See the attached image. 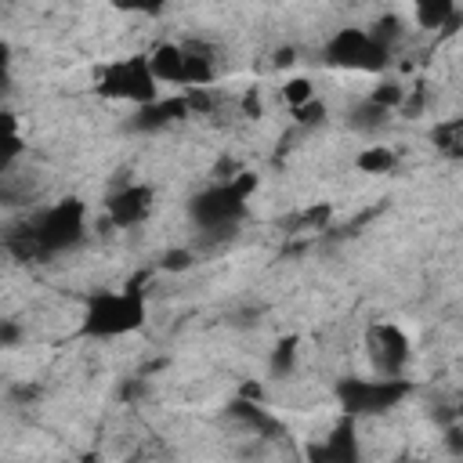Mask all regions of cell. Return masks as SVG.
I'll list each match as a JSON object with an SVG mask.
<instances>
[{
    "instance_id": "1",
    "label": "cell",
    "mask_w": 463,
    "mask_h": 463,
    "mask_svg": "<svg viewBox=\"0 0 463 463\" xmlns=\"http://www.w3.org/2000/svg\"><path fill=\"white\" fill-rule=\"evenodd\" d=\"M87 232V206L80 199H61L43 206L40 213H33L18 232H11L7 246L11 253H18L22 260H40L51 253H65L72 250Z\"/></svg>"
},
{
    "instance_id": "2",
    "label": "cell",
    "mask_w": 463,
    "mask_h": 463,
    "mask_svg": "<svg viewBox=\"0 0 463 463\" xmlns=\"http://www.w3.org/2000/svg\"><path fill=\"white\" fill-rule=\"evenodd\" d=\"M148 318V300L145 289L137 286H112V289H94L83 300L80 311V333L90 340H123L137 333Z\"/></svg>"
},
{
    "instance_id": "3",
    "label": "cell",
    "mask_w": 463,
    "mask_h": 463,
    "mask_svg": "<svg viewBox=\"0 0 463 463\" xmlns=\"http://www.w3.org/2000/svg\"><path fill=\"white\" fill-rule=\"evenodd\" d=\"M148 65L159 83L170 87H210L217 80V54L210 43L199 40H163L159 47L148 51Z\"/></svg>"
},
{
    "instance_id": "4",
    "label": "cell",
    "mask_w": 463,
    "mask_h": 463,
    "mask_svg": "<svg viewBox=\"0 0 463 463\" xmlns=\"http://www.w3.org/2000/svg\"><path fill=\"white\" fill-rule=\"evenodd\" d=\"M253 188H257V177H253V174H235V177H228V181H217V184L195 192L192 203H188L192 224H195L199 232H210V235L235 228V224L242 221L246 206H250Z\"/></svg>"
},
{
    "instance_id": "5",
    "label": "cell",
    "mask_w": 463,
    "mask_h": 463,
    "mask_svg": "<svg viewBox=\"0 0 463 463\" xmlns=\"http://www.w3.org/2000/svg\"><path fill=\"white\" fill-rule=\"evenodd\" d=\"M409 394V380L405 376H383V373H369V376H344L336 383V402L347 416L362 420V416H380L387 409H394L402 398Z\"/></svg>"
},
{
    "instance_id": "6",
    "label": "cell",
    "mask_w": 463,
    "mask_h": 463,
    "mask_svg": "<svg viewBox=\"0 0 463 463\" xmlns=\"http://www.w3.org/2000/svg\"><path fill=\"white\" fill-rule=\"evenodd\" d=\"M387 58H391V51L376 40V33L358 29V25H344L322 43V61L329 69H344V72H383Z\"/></svg>"
},
{
    "instance_id": "7",
    "label": "cell",
    "mask_w": 463,
    "mask_h": 463,
    "mask_svg": "<svg viewBox=\"0 0 463 463\" xmlns=\"http://www.w3.org/2000/svg\"><path fill=\"white\" fill-rule=\"evenodd\" d=\"M98 90L112 101H127V105H148L159 98V80L148 65V54H130V58H116L105 65Z\"/></svg>"
},
{
    "instance_id": "8",
    "label": "cell",
    "mask_w": 463,
    "mask_h": 463,
    "mask_svg": "<svg viewBox=\"0 0 463 463\" xmlns=\"http://www.w3.org/2000/svg\"><path fill=\"white\" fill-rule=\"evenodd\" d=\"M365 358L373 365V373L383 376H405V365L412 358V344L409 333L398 322H373L365 329Z\"/></svg>"
},
{
    "instance_id": "9",
    "label": "cell",
    "mask_w": 463,
    "mask_h": 463,
    "mask_svg": "<svg viewBox=\"0 0 463 463\" xmlns=\"http://www.w3.org/2000/svg\"><path fill=\"white\" fill-rule=\"evenodd\" d=\"M152 199L156 192L148 184H123L105 199V213L116 228H137L152 213Z\"/></svg>"
},
{
    "instance_id": "10",
    "label": "cell",
    "mask_w": 463,
    "mask_h": 463,
    "mask_svg": "<svg viewBox=\"0 0 463 463\" xmlns=\"http://www.w3.org/2000/svg\"><path fill=\"white\" fill-rule=\"evenodd\" d=\"M354 416L344 412V420L333 427V434L311 449V459H333V463H347V459H358V434H354Z\"/></svg>"
},
{
    "instance_id": "11",
    "label": "cell",
    "mask_w": 463,
    "mask_h": 463,
    "mask_svg": "<svg viewBox=\"0 0 463 463\" xmlns=\"http://www.w3.org/2000/svg\"><path fill=\"white\" fill-rule=\"evenodd\" d=\"M409 7H412V22L423 33H438L459 18V0H409Z\"/></svg>"
},
{
    "instance_id": "12",
    "label": "cell",
    "mask_w": 463,
    "mask_h": 463,
    "mask_svg": "<svg viewBox=\"0 0 463 463\" xmlns=\"http://www.w3.org/2000/svg\"><path fill=\"white\" fill-rule=\"evenodd\" d=\"M430 145H434L438 156H445L452 163H463V116H452V119L434 123Z\"/></svg>"
},
{
    "instance_id": "13",
    "label": "cell",
    "mask_w": 463,
    "mask_h": 463,
    "mask_svg": "<svg viewBox=\"0 0 463 463\" xmlns=\"http://www.w3.org/2000/svg\"><path fill=\"white\" fill-rule=\"evenodd\" d=\"M354 166H358L362 174H391V170L398 166V152L387 148V145H365V148L358 152Z\"/></svg>"
},
{
    "instance_id": "14",
    "label": "cell",
    "mask_w": 463,
    "mask_h": 463,
    "mask_svg": "<svg viewBox=\"0 0 463 463\" xmlns=\"http://www.w3.org/2000/svg\"><path fill=\"white\" fill-rule=\"evenodd\" d=\"M387 116H391V109H383V105H376L373 98H362L354 109H351V127L354 130H376V127H383L387 123Z\"/></svg>"
},
{
    "instance_id": "15",
    "label": "cell",
    "mask_w": 463,
    "mask_h": 463,
    "mask_svg": "<svg viewBox=\"0 0 463 463\" xmlns=\"http://www.w3.org/2000/svg\"><path fill=\"white\" fill-rule=\"evenodd\" d=\"M109 4L123 14H163L170 7V0H109Z\"/></svg>"
},
{
    "instance_id": "16",
    "label": "cell",
    "mask_w": 463,
    "mask_h": 463,
    "mask_svg": "<svg viewBox=\"0 0 463 463\" xmlns=\"http://www.w3.org/2000/svg\"><path fill=\"white\" fill-rule=\"evenodd\" d=\"M282 98L289 101V109H297V105H304V101H311V98H315V87H311V80H304V76H293V80H286V87H282Z\"/></svg>"
},
{
    "instance_id": "17",
    "label": "cell",
    "mask_w": 463,
    "mask_h": 463,
    "mask_svg": "<svg viewBox=\"0 0 463 463\" xmlns=\"http://www.w3.org/2000/svg\"><path fill=\"white\" fill-rule=\"evenodd\" d=\"M293 358H297V347H293V340H282V344H279V351H275V362H271L275 376H286V373L293 369Z\"/></svg>"
},
{
    "instance_id": "18",
    "label": "cell",
    "mask_w": 463,
    "mask_h": 463,
    "mask_svg": "<svg viewBox=\"0 0 463 463\" xmlns=\"http://www.w3.org/2000/svg\"><path fill=\"white\" fill-rule=\"evenodd\" d=\"M192 264V257L184 253V250H177V253H166V260H163V268H170V271H181V268H188Z\"/></svg>"
}]
</instances>
